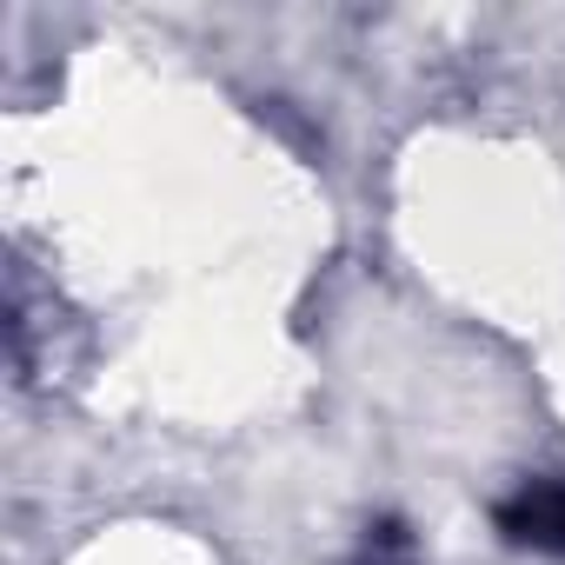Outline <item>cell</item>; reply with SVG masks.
Here are the masks:
<instances>
[{"mask_svg": "<svg viewBox=\"0 0 565 565\" xmlns=\"http://www.w3.org/2000/svg\"><path fill=\"white\" fill-rule=\"evenodd\" d=\"M499 532L512 545H532V552H558L565 558V486H525L499 505Z\"/></svg>", "mask_w": 565, "mask_h": 565, "instance_id": "6da1fadb", "label": "cell"}]
</instances>
